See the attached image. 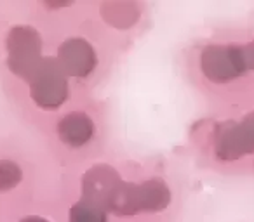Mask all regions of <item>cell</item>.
Returning <instances> with one entry per match:
<instances>
[{"label": "cell", "mask_w": 254, "mask_h": 222, "mask_svg": "<svg viewBox=\"0 0 254 222\" xmlns=\"http://www.w3.org/2000/svg\"><path fill=\"white\" fill-rule=\"evenodd\" d=\"M92 124L84 115H73L61 124V137L71 146H80L91 137Z\"/></svg>", "instance_id": "obj_1"}, {"label": "cell", "mask_w": 254, "mask_h": 222, "mask_svg": "<svg viewBox=\"0 0 254 222\" xmlns=\"http://www.w3.org/2000/svg\"><path fill=\"white\" fill-rule=\"evenodd\" d=\"M70 50L66 54H73V57H66L63 56L64 63L66 66L70 68V71L73 73L80 75V73H87L89 68H91V63H92V52L87 45L84 44H70Z\"/></svg>", "instance_id": "obj_2"}]
</instances>
